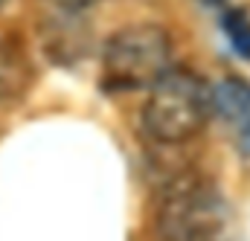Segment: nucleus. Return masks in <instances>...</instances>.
Listing matches in <instances>:
<instances>
[{
    "instance_id": "39448f33",
    "label": "nucleus",
    "mask_w": 250,
    "mask_h": 241,
    "mask_svg": "<svg viewBox=\"0 0 250 241\" xmlns=\"http://www.w3.org/2000/svg\"><path fill=\"white\" fill-rule=\"evenodd\" d=\"M224 32L236 50V56L250 59V15L242 9H230L224 12Z\"/></svg>"
},
{
    "instance_id": "7ed1b4c3",
    "label": "nucleus",
    "mask_w": 250,
    "mask_h": 241,
    "mask_svg": "<svg viewBox=\"0 0 250 241\" xmlns=\"http://www.w3.org/2000/svg\"><path fill=\"white\" fill-rule=\"evenodd\" d=\"M160 241H230V209L207 181H178L169 186L157 212Z\"/></svg>"
},
{
    "instance_id": "1a4fd4ad",
    "label": "nucleus",
    "mask_w": 250,
    "mask_h": 241,
    "mask_svg": "<svg viewBox=\"0 0 250 241\" xmlns=\"http://www.w3.org/2000/svg\"><path fill=\"white\" fill-rule=\"evenodd\" d=\"M3 3H6V0H0V6H3Z\"/></svg>"
},
{
    "instance_id": "20e7f679",
    "label": "nucleus",
    "mask_w": 250,
    "mask_h": 241,
    "mask_svg": "<svg viewBox=\"0 0 250 241\" xmlns=\"http://www.w3.org/2000/svg\"><path fill=\"white\" fill-rule=\"evenodd\" d=\"M212 114L227 125L236 148L250 157V81L227 76L212 84Z\"/></svg>"
},
{
    "instance_id": "f257e3e1",
    "label": "nucleus",
    "mask_w": 250,
    "mask_h": 241,
    "mask_svg": "<svg viewBox=\"0 0 250 241\" xmlns=\"http://www.w3.org/2000/svg\"><path fill=\"white\" fill-rule=\"evenodd\" d=\"M212 117V87L192 70L172 67L143 102V131L160 145H181Z\"/></svg>"
},
{
    "instance_id": "0eeeda50",
    "label": "nucleus",
    "mask_w": 250,
    "mask_h": 241,
    "mask_svg": "<svg viewBox=\"0 0 250 241\" xmlns=\"http://www.w3.org/2000/svg\"><path fill=\"white\" fill-rule=\"evenodd\" d=\"M47 3H53L56 9H64V12H84V9H90L102 0H47Z\"/></svg>"
},
{
    "instance_id": "f03ea898",
    "label": "nucleus",
    "mask_w": 250,
    "mask_h": 241,
    "mask_svg": "<svg viewBox=\"0 0 250 241\" xmlns=\"http://www.w3.org/2000/svg\"><path fill=\"white\" fill-rule=\"evenodd\" d=\"M172 70V38L157 23L117 29L102 47V87L111 93L151 90Z\"/></svg>"
},
{
    "instance_id": "423d86ee",
    "label": "nucleus",
    "mask_w": 250,
    "mask_h": 241,
    "mask_svg": "<svg viewBox=\"0 0 250 241\" xmlns=\"http://www.w3.org/2000/svg\"><path fill=\"white\" fill-rule=\"evenodd\" d=\"M18 84H21V64L12 50L0 44V99H6Z\"/></svg>"
},
{
    "instance_id": "6e6552de",
    "label": "nucleus",
    "mask_w": 250,
    "mask_h": 241,
    "mask_svg": "<svg viewBox=\"0 0 250 241\" xmlns=\"http://www.w3.org/2000/svg\"><path fill=\"white\" fill-rule=\"evenodd\" d=\"M207 3H218V0H207Z\"/></svg>"
}]
</instances>
